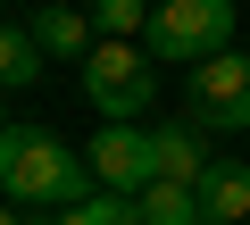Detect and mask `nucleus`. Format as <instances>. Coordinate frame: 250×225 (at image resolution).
<instances>
[{
  "mask_svg": "<svg viewBox=\"0 0 250 225\" xmlns=\"http://www.w3.org/2000/svg\"><path fill=\"white\" fill-rule=\"evenodd\" d=\"M0 192L9 200H59V208H75V200H92V159H75L42 125H9L0 134Z\"/></svg>",
  "mask_w": 250,
  "mask_h": 225,
  "instance_id": "f257e3e1",
  "label": "nucleus"
},
{
  "mask_svg": "<svg viewBox=\"0 0 250 225\" xmlns=\"http://www.w3.org/2000/svg\"><path fill=\"white\" fill-rule=\"evenodd\" d=\"M150 59H175V67H200L217 50H233V0H159L150 9Z\"/></svg>",
  "mask_w": 250,
  "mask_h": 225,
  "instance_id": "f03ea898",
  "label": "nucleus"
},
{
  "mask_svg": "<svg viewBox=\"0 0 250 225\" xmlns=\"http://www.w3.org/2000/svg\"><path fill=\"white\" fill-rule=\"evenodd\" d=\"M150 92H159V75L142 67L134 42H92V59H83V100L100 108V117H142Z\"/></svg>",
  "mask_w": 250,
  "mask_h": 225,
  "instance_id": "7ed1b4c3",
  "label": "nucleus"
},
{
  "mask_svg": "<svg viewBox=\"0 0 250 225\" xmlns=\"http://www.w3.org/2000/svg\"><path fill=\"white\" fill-rule=\"evenodd\" d=\"M192 117L208 134H250V59L242 50H217L192 67Z\"/></svg>",
  "mask_w": 250,
  "mask_h": 225,
  "instance_id": "20e7f679",
  "label": "nucleus"
},
{
  "mask_svg": "<svg viewBox=\"0 0 250 225\" xmlns=\"http://www.w3.org/2000/svg\"><path fill=\"white\" fill-rule=\"evenodd\" d=\"M92 175H100L108 192H142V184L159 175V159H150V134H142L134 117H108V125L92 134Z\"/></svg>",
  "mask_w": 250,
  "mask_h": 225,
  "instance_id": "39448f33",
  "label": "nucleus"
},
{
  "mask_svg": "<svg viewBox=\"0 0 250 225\" xmlns=\"http://www.w3.org/2000/svg\"><path fill=\"white\" fill-rule=\"evenodd\" d=\"M250 217V167L242 159H208L200 175V225H242Z\"/></svg>",
  "mask_w": 250,
  "mask_h": 225,
  "instance_id": "423d86ee",
  "label": "nucleus"
},
{
  "mask_svg": "<svg viewBox=\"0 0 250 225\" xmlns=\"http://www.w3.org/2000/svg\"><path fill=\"white\" fill-rule=\"evenodd\" d=\"M25 25H34V42H42L50 59H92V34H100V25H92V9H67V0L34 9Z\"/></svg>",
  "mask_w": 250,
  "mask_h": 225,
  "instance_id": "0eeeda50",
  "label": "nucleus"
},
{
  "mask_svg": "<svg viewBox=\"0 0 250 225\" xmlns=\"http://www.w3.org/2000/svg\"><path fill=\"white\" fill-rule=\"evenodd\" d=\"M150 159H159L167 184H200V175H208V142H200L192 125H150Z\"/></svg>",
  "mask_w": 250,
  "mask_h": 225,
  "instance_id": "6e6552de",
  "label": "nucleus"
},
{
  "mask_svg": "<svg viewBox=\"0 0 250 225\" xmlns=\"http://www.w3.org/2000/svg\"><path fill=\"white\" fill-rule=\"evenodd\" d=\"M134 208H142V225H200V184H167V175H150V184L134 192Z\"/></svg>",
  "mask_w": 250,
  "mask_h": 225,
  "instance_id": "1a4fd4ad",
  "label": "nucleus"
},
{
  "mask_svg": "<svg viewBox=\"0 0 250 225\" xmlns=\"http://www.w3.org/2000/svg\"><path fill=\"white\" fill-rule=\"evenodd\" d=\"M42 42H34V25H0V92H17V83H34L42 75Z\"/></svg>",
  "mask_w": 250,
  "mask_h": 225,
  "instance_id": "9d476101",
  "label": "nucleus"
},
{
  "mask_svg": "<svg viewBox=\"0 0 250 225\" xmlns=\"http://www.w3.org/2000/svg\"><path fill=\"white\" fill-rule=\"evenodd\" d=\"M150 9L159 0H92V25H100V42H134V34H150Z\"/></svg>",
  "mask_w": 250,
  "mask_h": 225,
  "instance_id": "9b49d317",
  "label": "nucleus"
},
{
  "mask_svg": "<svg viewBox=\"0 0 250 225\" xmlns=\"http://www.w3.org/2000/svg\"><path fill=\"white\" fill-rule=\"evenodd\" d=\"M50 225H142V208H134V192H108V200H75V208H59Z\"/></svg>",
  "mask_w": 250,
  "mask_h": 225,
  "instance_id": "f8f14e48",
  "label": "nucleus"
},
{
  "mask_svg": "<svg viewBox=\"0 0 250 225\" xmlns=\"http://www.w3.org/2000/svg\"><path fill=\"white\" fill-rule=\"evenodd\" d=\"M0 134H9V125H0Z\"/></svg>",
  "mask_w": 250,
  "mask_h": 225,
  "instance_id": "ddd939ff",
  "label": "nucleus"
}]
</instances>
